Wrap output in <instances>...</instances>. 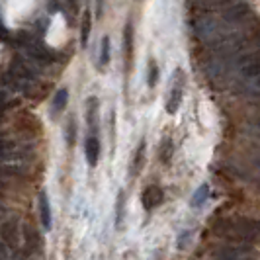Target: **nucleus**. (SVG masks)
Listing matches in <instances>:
<instances>
[{"mask_svg": "<svg viewBox=\"0 0 260 260\" xmlns=\"http://www.w3.org/2000/svg\"><path fill=\"white\" fill-rule=\"evenodd\" d=\"M192 31L198 39H204V41H217V39L229 36L231 31L227 29V24L223 20H217V18H196L192 22Z\"/></svg>", "mask_w": 260, "mask_h": 260, "instance_id": "1", "label": "nucleus"}, {"mask_svg": "<svg viewBox=\"0 0 260 260\" xmlns=\"http://www.w3.org/2000/svg\"><path fill=\"white\" fill-rule=\"evenodd\" d=\"M0 241L10 247L16 252L20 245H22V227H20V219L18 217H8L4 223H0Z\"/></svg>", "mask_w": 260, "mask_h": 260, "instance_id": "2", "label": "nucleus"}, {"mask_svg": "<svg viewBox=\"0 0 260 260\" xmlns=\"http://www.w3.org/2000/svg\"><path fill=\"white\" fill-rule=\"evenodd\" d=\"M184 71L182 69H176L174 75H172V86L169 92V100H167V112L169 114H176L180 102H182V94H184Z\"/></svg>", "mask_w": 260, "mask_h": 260, "instance_id": "3", "label": "nucleus"}, {"mask_svg": "<svg viewBox=\"0 0 260 260\" xmlns=\"http://www.w3.org/2000/svg\"><path fill=\"white\" fill-rule=\"evenodd\" d=\"M41 243H43V239L34 225L27 223L22 227V250L24 252H27L29 256H36L41 250Z\"/></svg>", "mask_w": 260, "mask_h": 260, "instance_id": "4", "label": "nucleus"}, {"mask_svg": "<svg viewBox=\"0 0 260 260\" xmlns=\"http://www.w3.org/2000/svg\"><path fill=\"white\" fill-rule=\"evenodd\" d=\"M250 16V6L247 2H237V4H229L221 14V20L225 24H237L243 22Z\"/></svg>", "mask_w": 260, "mask_h": 260, "instance_id": "5", "label": "nucleus"}, {"mask_svg": "<svg viewBox=\"0 0 260 260\" xmlns=\"http://www.w3.org/2000/svg\"><path fill=\"white\" fill-rule=\"evenodd\" d=\"M123 65H125V73H129L133 65V24L131 22H127L123 29Z\"/></svg>", "mask_w": 260, "mask_h": 260, "instance_id": "6", "label": "nucleus"}, {"mask_svg": "<svg viewBox=\"0 0 260 260\" xmlns=\"http://www.w3.org/2000/svg\"><path fill=\"white\" fill-rule=\"evenodd\" d=\"M38 209H39V219H41V227L43 231H51V206H49V200L45 192H39L38 196Z\"/></svg>", "mask_w": 260, "mask_h": 260, "instance_id": "7", "label": "nucleus"}, {"mask_svg": "<svg viewBox=\"0 0 260 260\" xmlns=\"http://www.w3.org/2000/svg\"><path fill=\"white\" fill-rule=\"evenodd\" d=\"M84 155L88 160V167H96L98 165V158H100V139L96 135H88L86 141H84Z\"/></svg>", "mask_w": 260, "mask_h": 260, "instance_id": "8", "label": "nucleus"}, {"mask_svg": "<svg viewBox=\"0 0 260 260\" xmlns=\"http://www.w3.org/2000/svg\"><path fill=\"white\" fill-rule=\"evenodd\" d=\"M162 190L158 188V186H147L143 192V208L147 211H151V209H155L156 206H160L162 204Z\"/></svg>", "mask_w": 260, "mask_h": 260, "instance_id": "9", "label": "nucleus"}, {"mask_svg": "<svg viewBox=\"0 0 260 260\" xmlns=\"http://www.w3.org/2000/svg\"><path fill=\"white\" fill-rule=\"evenodd\" d=\"M252 65H260V49L241 53V55L235 57V61H233V67H237L239 71H241V69H247V67H252Z\"/></svg>", "mask_w": 260, "mask_h": 260, "instance_id": "10", "label": "nucleus"}, {"mask_svg": "<svg viewBox=\"0 0 260 260\" xmlns=\"http://www.w3.org/2000/svg\"><path fill=\"white\" fill-rule=\"evenodd\" d=\"M69 102V90L67 88H59L55 92V96L51 98V114L53 117H59V114H63V110L67 108Z\"/></svg>", "mask_w": 260, "mask_h": 260, "instance_id": "11", "label": "nucleus"}, {"mask_svg": "<svg viewBox=\"0 0 260 260\" xmlns=\"http://www.w3.org/2000/svg\"><path fill=\"white\" fill-rule=\"evenodd\" d=\"M98 110H100V102H98V98L90 96V98H88V102H86V123H88V127H90V135H94V131H96V117H98Z\"/></svg>", "mask_w": 260, "mask_h": 260, "instance_id": "12", "label": "nucleus"}, {"mask_svg": "<svg viewBox=\"0 0 260 260\" xmlns=\"http://www.w3.org/2000/svg\"><path fill=\"white\" fill-rule=\"evenodd\" d=\"M231 0H190L192 8L196 12H209V10H215V8H221L225 4H229Z\"/></svg>", "mask_w": 260, "mask_h": 260, "instance_id": "13", "label": "nucleus"}, {"mask_svg": "<svg viewBox=\"0 0 260 260\" xmlns=\"http://www.w3.org/2000/svg\"><path fill=\"white\" fill-rule=\"evenodd\" d=\"M143 162H145V141L139 143L135 155H133V160H131V176H137L141 169H143Z\"/></svg>", "mask_w": 260, "mask_h": 260, "instance_id": "14", "label": "nucleus"}, {"mask_svg": "<svg viewBox=\"0 0 260 260\" xmlns=\"http://www.w3.org/2000/svg\"><path fill=\"white\" fill-rule=\"evenodd\" d=\"M90 27H92L90 10H84V14H82V22H80V45H82V47H86V43H88Z\"/></svg>", "mask_w": 260, "mask_h": 260, "instance_id": "15", "label": "nucleus"}, {"mask_svg": "<svg viewBox=\"0 0 260 260\" xmlns=\"http://www.w3.org/2000/svg\"><path fill=\"white\" fill-rule=\"evenodd\" d=\"M65 141L69 147H75V143H77V117L75 116H69V119H67Z\"/></svg>", "mask_w": 260, "mask_h": 260, "instance_id": "16", "label": "nucleus"}, {"mask_svg": "<svg viewBox=\"0 0 260 260\" xmlns=\"http://www.w3.org/2000/svg\"><path fill=\"white\" fill-rule=\"evenodd\" d=\"M172 155H174V145H172V139H170V137H165V139H162V143H160V147H158V158H160L165 165H169Z\"/></svg>", "mask_w": 260, "mask_h": 260, "instance_id": "17", "label": "nucleus"}, {"mask_svg": "<svg viewBox=\"0 0 260 260\" xmlns=\"http://www.w3.org/2000/svg\"><path fill=\"white\" fill-rule=\"evenodd\" d=\"M108 63H110V38L104 36L102 43H100V61H98V65H100V69H106Z\"/></svg>", "mask_w": 260, "mask_h": 260, "instance_id": "18", "label": "nucleus"}, {"mask_svg": "<svg viewBox=\"0 0 260 260\" xmlns=\"http://www.w3.org/2000/svg\"><path fill=\"white\" fill-rule=\"evenodd\" d=\"M208 196H209L208 184L200 186V188H198V192L194 194V198H192V208H200V206H202V204L208 200Z\"/></svg>", "mask_w": 260, "mask_h": 260, "instance_id": "19", "label": "nucleus"}, {"mask_svg": "<svg viewBox=\"0 0 260 260\" xmlns=\"http://www.w3.org/2000/svg\"><path fill=\"white\" fill-rule=\"evenodd\" d=\"M156 80H158V67H156L155 59H149V69H147V84H149V86H155Z\"/></svg>", "mask_w": 260, "mask_h": 260, "instance_id": "20", "label": "nucleus"}, {"mask_svg": "<svg viewBox=\"0 0 260 260\" xmlns=\"http://www.w3.org/2000/svg\"><path fill=\"white\" fill-rule=\"evenodd\" d=\"M123 209H125V194L119 192V194H117V202H116V225L117 227L123 221Z\"/></svg>", "mask_w": 260, "mask_h": 260, "instance_id": "21", "label": "nucleus"}, {"mask_svg": "<svg viewBox=\"0 0 260 260\" xmlns=\"http://www.w3.org/2000/svg\"><path fill=\"white\" fill-rule=\"evenodd\" d=\"M241 75L247 78H260V65H252V67H247V69H241Z\"/></svg>", "mask_w": 260, "mask_h": 260, "instance_id": "22", "label": "nucleus"}, {"mask_svg": "<svg viewBox=\"0 0 260 260\" xmlns=\"http://www.w3.org/2000/svg\"><path fill=\"white\" fill-rule=\"evenodd\" d=\"M104 6H106V0H96V16H98V18H102Z\"/></svg>", "mask_w": 260, "mask_h": 260, "instance_id": "23", "label": "nucleus"}, {"mask_svg": "<svg viewBox=\"0 0 260 260\" xmlns=\"http://www.w3.org/2000/svg\"><path fill=\"white\" fill-rule=\"evenodd\" d=\"M254 84H256V86L260 88V78H256V82H254Z\"/></svg>", "mask_w": 260, "mask_h": 260, "instance_id": "24", "label": "nucleus"}]
</instances>
